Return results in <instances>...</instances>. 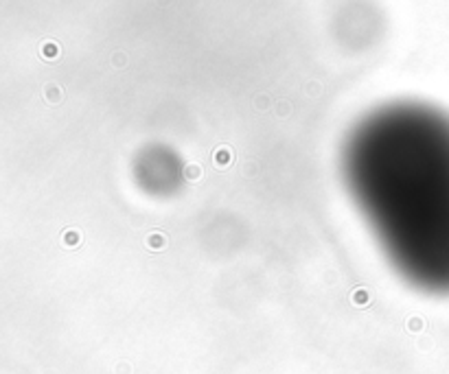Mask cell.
Segmentation results:
<instances>
[{"label":"cell","instance_id":"cell-1","mask_svg":"<svg viewBox=\"0 0 449 374\" xmlns=\"http://www.w3.org/2000/svg\"><path fill=\"white\" fill-rule=\"evenodd\" d=\"M342 173L401 278L449 295V114L421 101L377 107L349 131Z\"/></svg>","mask_w":449,"mask_h":374},{"label":"cell","instance_id":"cell-2","mask_svg":"<svg viewBox=\"0 0 449 374\" xmlns=\"http://www.w3.org/2000/svg\"><path fill=\"white\" fill-rule=\"evenodd\" d=\"M138 177L149 191H171L180 179V164L171 151L152 149L138 164Z\"/></svg>","mask_w":449,"mask_h":374}]
</instances>
